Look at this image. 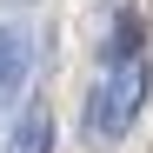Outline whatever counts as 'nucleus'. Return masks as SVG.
Masks as SVG:
<instances>
[{
	"mask_svg": "<svg viewBox=\"0 0 153 153\" xmlns=\"http://www.w3.org/2000/svg\"><path fill=\"white\" fill-rule=\"evenodd\" d=\"M140 107H146V60L107 67L100 87L87 93V140H93V146H113L126 126L140 120Z\"/></svg>",
	"mask_w": 153,
	"mask_h": 153,
	"instance_id": "f257e3e1",
	"label": "nucleus"
},
{
	"mask_svg": "<svg viewBox=\"0 0 153 153\" xmlns=\"http://www.w3.org/2000/svg\"><path fill=\"white\" fill-rule=\"evenodd\" d=\"M53 107H40V100H27V107L13 113V126H7V153H53Z\"/></svg>",
	"mask_w": 153,
	"mask_h": 153,
	"instance_id": "f03ea898",
	"label": "nucleus"
},
{
	"mask_svg": "<svg viewBox=\"0 0 153 153\" xmlns=\"http://www.w3.org/2000/svg\"><path fill=\"white\" fill-rule=\"evenodd\" d=\"M33 67V33L27 27H0V87H20Z\"/></svg>",
	"mask_w": 153,
	"mask_h": 153,
	"instance_id": "7ed1b4c3",
	"label": "nucleus"
},
{
	"mask_svg": "<svg viewBox=\"0 0 153 153\" xmlns=\"http://www.w3.org/2000/svg\"><path fill=\"white\" fill-rule=\"evenodd\" d=\"M13 113H20V87H0V126H13Z\"/></svg>",
	"mask_w": 153,
	"mask_h": 153,
	"instance_id": "20e7f679",
	"label": "nucleus"
},
{
	"mask_svg": "<svg viewBox=\"0 0 153 153\" xmlns=\"http://www.w3.org/2000/svg\"><path fill=\"white\" fill-rule=\"evenodd\" d=\"M7 7H33V0H7Z\"/></svg>",
	"mask_w": 153,
	"mask_h": 153,
	"instance_id": "39448f33",
	"label": "nucleus"
}]
</instances>
